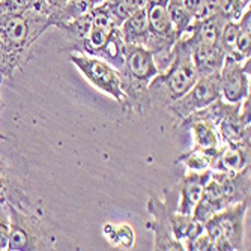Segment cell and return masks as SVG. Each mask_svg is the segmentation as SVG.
Instances as JSON below:
<instances>
[{
  "label": "cell",
  "instance_id": "cell-27",
  "mask_svg": "<svg viewBox=\"0 0 251 251\" xmlns=\"http://www.w3.org/2000/svg\"><path fill=\"white\" fill-rule=\"evenodd\" d=\"M241 2H242V3H244L245 6H248V5H250V2H251V0H241Z\"/></svg>",
  "mask_w": 251,
  "mask_h": 251
},
{
  "label": "cell",
  "instance_id": "cell-19",
  "mask_svg": "<svg viewBox=\"0 0 251 251\" xmlns=\"http://www.w3.org/2000/svg\"><path fill=\"white\" fill-rule=\"evenodd\" d=\"M104 236L107 238V241L118 248H126L131 250L134 247L135 242V236H134V230L129 224H119L115 226L111 223H107L102 229Z\"/></svg>",
  "mask_w": 251,
  "mask_h": 251
},
{
  "label": "cell",
  "instance_id": "cell-23",
  "mask_svg": "<svg viewBox=\"0 0 251 251\" xmlns=\"http://www.w3.org/2000/svg\"><path fill=\"white\" fill-rule=\"evenodd\" d=\"M35 0H0V15L15 14L32 8Z\"/></svg>",
  "mask_w": 251,
  "mask_h": 251
},
{
  "label": "cell",
  "instance_id": "cell-26",
  "mask_svg": "<svg viewBox=\"0 0 251 251\" xmlns=\"http://www.w3.org/2000/svg\"><path fill=\"white\" fill-rule=\"evenodd\" d=\"M68 2H70V0H42V5H44L45 14H47L50 17V20H51V17L56 12L62 11L66 6ZM51 25H53V23H51Z\"/></svg>",
  "mask_w": 251,
  "mask_h": 251
},
{
  "label": "cell",
  "instance_id": "cell-14",
  "mask_svg": "<svg viewBox=\"0 0 251 251\" xmlns=\"http://www.w3.org/2000/svg\"><path fill=\"white\" fill-rule=\"evenodd\" d=\"M180 126L190 128L191 135H193V142H194V148L218 149L221 146V140H220L217 126L206 119L187 116L185 119H182Z\"/></svg>",
  "mask_w": 251,
  "mask_h": 251
},
{
  "label": "cell",
  "instance_id": "cell-22",
  "mask_svg": "<svg viewBox=\"0 0 251 251\" xmlns=\"http://www.w3.org/2000/svg\"><path fill=\"white\" fill-rule=\"evenodd\" d=\"M21 66V57L14 54L0 36V75L12 78L14 73Z\"/></svg>",
  "mask_w": 251,
  "mask_h": 251
},
{
  "label": "cell",
  "instance_id": "cell-24",
  "mask_svg": "<svg viewBox=\"0 0 251 251\" xmlns=\"http://www.w3.org/2000/svg\"><path fill=\"white\" fill-rule=\"evenodd\" d=\"M8 233H9V218L5 206H0V251L8 250Z\"/></svg>",
  "mask_w": 251,
  "mask_h": 251
},
{
  "label": "cell",
  "instance_id": "cell-12",
  "mask_svg": "<svg viewBox=\"0 0 251 251\" xmlns=\"http://www.w3.org/2000/svg\"><path fill=\"white\" fill-rule=\"evenodd\" d=\"M191 59L200 77L220 73L224 65L226 54L218 45H190Z\"/></svg>",
  "mask_w": 251,
  "mask_h": 251
},
{
  "label": "cell",
  "instance_id": "cell-16",
  "mask_svg": "<svg viewBox=\"0 0 251 251\" xmlns=\"http://www.w3.org/2000/svg\"><path fill=\"white\" fill-rule=\"evenodd\" d=\"M8 201H12L20 208L29 206V199L20 188L14 187L12 180L8 173V166L0 156V206H5Z\"/></svg>",
  "mask_w": 251,
  "mask_h": 251
},
{
  "label": "cell",
  "instance_id": "cell-10",
  "mask_svg": "<svg viewBox=\"0 0 251 251\" xmlns=\"http://www.w3.org/2000/svg\"><path fill=\"white\" fill-rule=\"evenodd\" d=\"M148 211L153 217V221L148 223V229L153 232V250H185L179 241L175 239L170 227V208L166 201H161L155 196L148 200Z\"/></svg>",
  "mask_w": 251,
  "mask_h": 251
},
{
  "label": "cell",
  "instance_id": "cell-6",
  "mask_svg": "<svg viewBox=\"0 0 251 251\" xmlns=\"http://www.w3.org/2000/svg\"><path fill=\"white\" fill-rule=\"evenodd\" d=\"M9 218L8 250L11 251H30L42 250L44 247V226L41 220L29 212L26 208H20L12 201L5 204Z\"/></svg>",
  "mask_w": 251,
  "mask_h": 251
},
{
  "label": "cell",
  "instance_id": "cell-9",
  "mask_svg": "<svg viewBox=\"0 0 251 251\" xmlns=\"http://www.w3.org/2000/svg\"><path fill=\"white\" fill-rule=\"evenodd\" d=\"M251 59L242 62L232 57H226L220 70V89L221 98L226 102H241L250 95V74Z\"/></svg>",
  "mask_w": 251,
  "mask_h": 251
},
{
  "label": "cell",
  "instance_id": "cell-2",
  "mask_svg": "<svg viewBox=\"0 0 251 251\" xmlns=\"http://www.w3.org/2000/svg\"><path fill=\"white\" fill-rule=\"evenodd\" d=\"M119 74L126 95V107L124 111L143 113L145 107L151 102L148 86L159 74V66L153 54L143 45L125 44V57Z\"/></svg>",
  "mask_w": 251,
  "mask_h": 251
},
{
  "label": "cell",
  "instance_id": "cell-20",
  "mask_svg": "<svg viewBox=\"0 0 251 251\" xmlns=\"http://www.w3.org/2000/svg\"><path fill=\"white\" fill-rule=\"evenodd\" d=\"M236 53L245 60L251 57V9L245 8L238 20V36H236Z\"/></svg>",
  "mask_w": 251,
  "mask_h": 251
},
{
  "label": "cell",
  "instance_id": "cell-3",
  "mask_svg": "<svg viewBox=\"0 0 251 251\" xmlns=\"http://www.w3.org/2000/svg\"><path fill=\"white\" fill-rule=\"evenodd\" d=\"M49 27H53L50 17L33 8L0 15V36L20 57Z\"/></svg>",
  "mask_w": 251,
  "mask_h": 251
},
{
  "label": "cell",
  "instance_id": "cell-17",
  "mask_svg": "<svg viewBox=\"0 0 251 251\" xmlns=\"http://www.w3.org/2000/svg\"><path fill=\"white\" fill-rule=\"evenodd\" d=\"M220 148L218 149L193 148L190 152L180 155L177 158V163H182L188 170H194V172H201V170H208V169L212 170V167L217 161V156L220 153Z\"/></svg>",
  "mask_w": 251,
  "mask_h": 251
},
{
  "label": "cell",
  "instance_id": "cell-11",
  "mask_svg": "<svg viewBox=\"0 0 251 251\" xmlns=\"http://www.w3.org/2000/svg\"><path fill=\"white\" fill-rule=\"evenodd\" d=\"M211 169L194 172L190 170L177 187V203L176 211L182 215H193L197 203L201 197L203 188L211 177Z\"/></svg>",
  "mask_w": 251,
  "mask_h": 251
},
{
  "label": "cell",
  "instance_id": "cell-8",
  "mask_svg": "<svg viewBox=\"0 0 251 251\" xmlns=\"http://www.w3.org/2000/svg\"><path fill=\"white\" fill-rule=\"evenodd\" d=\"M221 98L220 89V73L199 77L188 92L167 105V111L179 119H185L191 113L206 107Z\"/></svg>",
  "mask_w": 251,
  "mask_h": 251
},
{
  "label": "cell",
  "instance_id": "cell-28",
  "mask_svg": "<svg viewBox=\"0 0 251 251\" xmlns=\"http://www.w3.org/2000/svg\"><path fill=\"white\" fill-rule=\"evenodd\" d=\"M0 83H2V75H0Z\"/></svg>",
  "mask_w": 251,
  "mask_h": 251
},
{
  "label": "cell",
  "instance_id": "cell-21",
  "mask_svg": "<svg viewBox=\"0 0 251 251\" xmlns=\"http://www.w3.org/2000/svg\"><path fill=\"white\" fill-rule=\"evenodd\" d=\"M167 11H169V17H170L173 26H175L177 38L185 35L190 30L193 21H194L191 14L184 8V5H182L179 0H169Z\"/></svg>",
  "mask_w": 251,
  "mask_h": 251
},
{
  "label": "cell",
  "instance_id": "cell-7",
  "mask_svg": "<svg viewBox=\"0 0 251 251\" xmlns=\"http://www.w3.org/2000/svg\"><path fill=\"white\" fill-rule=\"evenodd\" d=\"M167 2L169 0H149L145 6L149 26V38L145 47L153 54L155 62L159 57L163 62H169L173 45L179 39L169 17Z\"/></svg>",
  "mask_w": 251,
  "mask_h": 251
},
{
  "label": "cell",
  "instance_id": "cell-1",
  "mask_svg": "<svg viewBox=\"0 0 251 251\" xmlns=\"http://www.w3.org/2000/svg\"><path fill=\"white\" fill-rule=\"evenodd\" d=\"M199 77L200 75L191 59L190 45L179 38L172 49L167 70L164 73L159 71L148 86L149 98L167 107L173 101L184 97Z\"/></svg>",
  "mask_w": 251,
  "mask_h": 251
},
{
  "label": "cell",
  "instance_id": "cell-13",
  "mask_svg": "<svg viewBox=\"0 0 251 251\" xmlns=\"http://www.w3.org/2000/svg\"><path fill=\"white\" fill-rule=\"evenodd\" d=\"M250 145L221 143L220 153L212 167L215 172H239L250 166Z\"/></svg>",
  "mask_w": 251,
  "mask_h": 251
},
{
  "label": "cell",
  "instance_id": "cell-15",
  "mask_svg": "<svg viewBox=\"0 0 251 251\" xmlns=\"http://www.w3.org/2000/svg\"><path fill=\"white\" fill-rule=\"evenodd\" d=\"M121 33L125 44H135V45H146L149 38V26H148V17L146 8H142L131 14L122 25Z\"/></svg>",
  "mask_w": 251,
  "mask_h": 251
},
{
  "label": "cell",
  "instance_id": "cell-4",
  "mask_svg": "<svg viewBox=\"0 0 251 251\" xmlns=\"http://www.w3.org/2000/svg\"><path fill=\"white\" fill-rule=\"evenodd\" d=\"M250 200L230 204L226 209L211 215L204 221L214 251H235L244 247V218Z\"/></svg>",
  "mask_w": 251,
  "mask_h": 251
},
{
  "label": "cell",
  "instance_id": "cell-5",
  "mask_svg": "<svg viewBox=\"0 0 251 251\" xmlns=\"http://www.w3.org/2000/svg\"><path fill=\"white\" fill-rule=\"evenodd\" d=\"M68 59L77 66V70L90 84L95 86L100 92L111 97L122 110H125L126 95L122 89L121 74L116 68H113L108 62L100 57L89 56L86 53H71Z\"/></svg>",
  "mask_w": 251,
  "mask_h": 251
},
{
  "label": "cell",
  "instance_id": "cell-25",
  "mask_svg": "<svg viewBox=\"0 0 251 251\" xmlns=\"http://www.w3.org/2000/svg\"><path fill=\"white\" fill-rule=\"evenodd\" d=\"M179 2L191 14L194 21L203 18V0H179Z\"/></svg>",
  "mask_w": 251,
  "mask_h": 251
},
{
  "label": "cell",
  "instance_id": "cell-18",
  "mask_svg": "<svg viewBox=\"0 0 251 251\" xmlns=\"http://www.w3.org/2000/svg\"><path fill=\"white\" fill-rule=\"evenodd\" d=\"M149 0H104V5L110 11L113 21L118 27L135 11H139L148 5Z\"/></svg>",
  "mask_w": 251,
  "mask_h": 251
}]
</instances>
